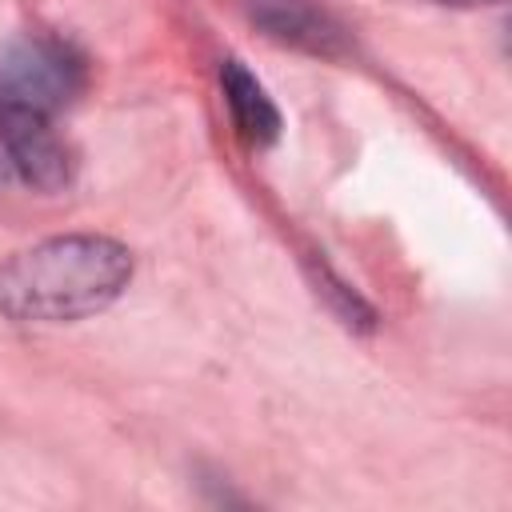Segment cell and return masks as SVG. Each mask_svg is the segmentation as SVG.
<instances>
[{"label": "cell", "mask_w": 512, "mask_h": 512, "mask_svg": "<svg viewBox=\"0 0 512 512\" xmlns=\"http://www.w3.org/2000/svg\"><path fill=\"white\" fill-rule=\"evenodd\" d=\"M132 280V252L108 236H52L0 264V316L64 324L104 312Z\"/></svg>", "instance_id": "obj_1"}, {"label": "cell", "mask_w": 512, "mask_h": 512, "mask_svg": "<svg viewBox=\"0 0 512 512\" xmlns=\"http://www.w3.org/2000/svg\"><path fill=\"white\" fill-rule=\"evenodd\" d=\"M84 84V64L60 40H16L0 48V104L60 112Z\"/></svg>", "instance_id": "obj_2"}, {"label": "cell", "mask_w": 512, "mask_h": 512, "mask_svg": "<svg viewBox=\"0 0 512 512\" xmlns=\"http://www.w3.org/2000/svg\"><path fill=\"white\" fill-rule=\"evenodd\" d=\"M56 116L40 112V108H24V104H0V140L4 152L12 160V168L20 172V180H28L32 188L56 192L72 180V152L68 144L56 136Z\"/></svg>", "instance_id": "obj_3"}, {"label": "cell", "mask_w": 512, "mask_h": 512, "mask_svg": "<svg viewBox=\"0 0 512 512\" xmlns=\"http://www.w3.org/2000/svg\"><path fill=\"white\" fill-rule=\"evenodd\" d=\"M248 16L276 44H288L312 56H340L348 44L344 28L316 0H248Z\"/></svg>", "instance_id": "obj_4"}, {"label": "cell", "mask_w": 512, "mask_h": 512, "mask_svg": "<svg viewBox=\"0 0 512 512\" xmlns=\"http://www.w3.org/2000/svg\"><path fill=\"white\" fill-rule=\"evenodd\" d=\"M220 88H224V104L232 112V124H236L240 140L248 148L276 144V136H280V108L272 104L264 84L240 60H224L220 64Z\"/></svg>", "instance_id": "obj_5"}, {"label": "cell", "mask_w": 512, "mask_h": 512, "mask_svg": "<svg viewBox=\"0 0 512 512\" xmlns=\"http://www.w3.org/2000/svg\"><path fill=\"white\" fill-rule=\"evenodd\" d=\"M432 4H452V8H480V4H500V0H432Z\"/></svg>", "instance_id": "obj_6"}]
</instances>
